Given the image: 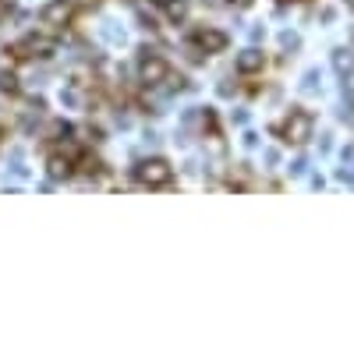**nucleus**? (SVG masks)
Here are the masks:
<instances>
[{"label":"nucleus","instance_id":"1","mask_svg":"<svg viewBox=\"0 0 354 350\" xmlns=\"http://www.w3.org/2000/svg\"><path fill=\"white\" fill-rule=\"evenodd\" d=\"M273 135H280L283 142H290V145H305L308 142V135H312V117L308 113H301V110H294L283 124H273L270 128Z\"/></svg>","mask_w":354,"mask_h":350},{"label":"nucleus","instance_id":"2","mask_svg":"<svg viewBox=\"0 0 354 350\" xmlns=\"http://www.w3.org/2000/svg\"><path fill=\"white\" fill-rule=\"evenodd\" d=\"M170 177H174V170H170L167 159H142V163L135 166V181H138V184L156 188V184H167Z\"/></svg>","mask_w":354,"mask_h":350},{"label":"nucleus","instance_id":"3","mask_svg":"<svg viewBox=\"0 0 354 350\" xmlns=\"http://www.w3.org/2000/svg\"><path fill=\"white\" fill-rule=\"evenodd\" d=\"M15 53L21 57V61H43V57L53 53V39H50V36H25V39L15 46Z\"/></svg>","mask_w":354,"mask_h":350},{"label":"nucleus","instance_id":"4","mask_svg":"<svg viewBox=\"0 0 354 350\" xmlns=\"http://www.w3.org/2000/svg\"><path fill=\"white\" fill-rule=\"evenodd\" d=\"M170 78V64L163 61V57H145V61L138 64V81L142 85H163Z\"/></svg>","mask_w":354,"mask_h":350},{"label":"nucleus","instance_id":"5","mask_svg":"<svg viewBox=\"0 0 354 350\" xmlns=\"http://www.w3.org/2000/svg\"><path fill=\"white\" fill-rule=\"evenodd\" d=\"M43 25H50V28H64L71 18H75V4L71 0H53V4H46L43 8Z\"/></svg>","mask_w":354,"mask_h":350},{"label":"nucleus","instance_id":"6","mask_svg":"<svg viewBox=\"0 0 354 350\" xmlns=\"http://www.w3.org/2000/svg\"><path fill=\"white\" fill-rule=\"evenodd\" d=\"M46 173L53 181H68L71 173H75V159L64 153V149H53L50 156H46Z\"/></svg>","mask_w":354,"mask_h":350},{"label":"nucleus","instance_id":"7","mask_svg":"<svg viewBox=\"0 0 354 350\" xmlns=\"http://www.w3.org/2000/svg\"><path fill=\"white\" fill-rule=\"evenodd\" d=\"M192 39H195V46H198L202 53H223L227 43H230V39L220 32V28H198Z\"/></svg>","mask_w":354,"mask_h":350},{"label":"nucleus","instance_id":"8","mask_svg":"<svg viewBox=\"0 0 354 350\" xmlns=\"http://www.w3.org/2000/svg\"><path fill=\"white\" fill-rule=\"evenodd\" d=\"M262 68H266L262 50H245V53L238 57V71H241V75H259Z\"/></svg>","mask_w":354,"mask_h":350},{"label":"nucleus","instance_id":"9","mask_svg":"<svg viewBox=\"0 0 354 350\" xmlns=\"http://www.w3.org/2000/svg\"><path fill=\"white\" fill-rule=\"evenodd\" d=\"M333 68L340 78H351L354 75V53L351 50H333Z\"/></svg>","mask_w":354,"mask_h":350},{"label":"nucleus","instance_id":"10","mask_svg":"<svg viewBox=\"0 0 354 350\" xmlns=\"http://www.w3.org/2000/svg\"><path fill=\"white\" fill-rule=\"evenodd\" d=\"M163 4H167V8H160V11H163L167 21H174V25L185 21V14H188V4H185V0H163Z\"/></svg>","mask_w":354,"mask_h":350},{"label":"nucleus","instance_id":"11","mask_svg":"<svg viewBox=\"0 0 354 350\" xmlns=\"http://www.w3.org/2000/svg\"><path fill=\"white\" fill-rule=\"evenodd\" d=\"M0 89H4L8 96H15V93H18V81H15V75H0Z\"/></svg>","mask_w":354,"mask_h":350},{"label":"nucleus","instance_id":"12","mask_svg":"<svg viewBox=\"0 0 354 350\" xmlns=\"http://www.w3.org/2000/svg\"><path fill=\"white\" fill-rule=\"evenodd\" d=\"M280 4H287V0H280Z\"/></svg>","mask_w":354,"mask_h":350}]
</instances>
